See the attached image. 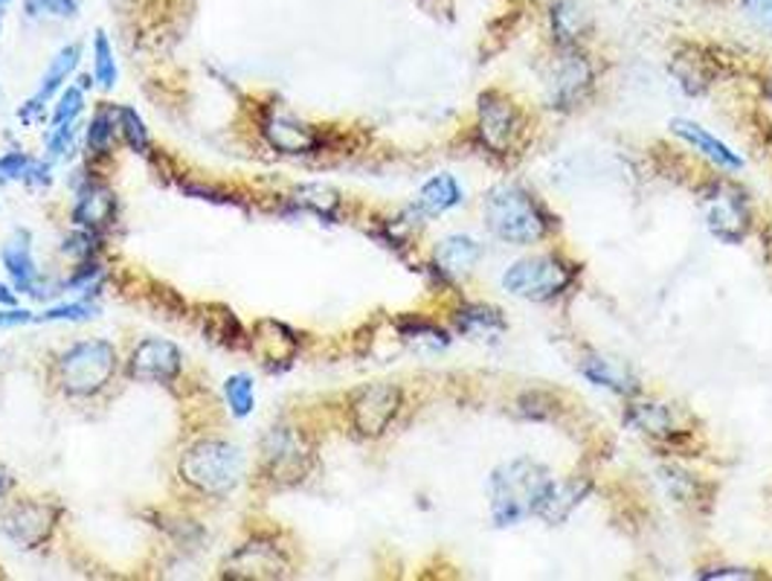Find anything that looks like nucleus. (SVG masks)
Segmentation results:
<instances>
[{
	"mask_svg": "<svg viewBox=\"0 0 772 581\" xmlns=\"http://www.w3.org/2000/svg\"><path fill=\"white\" fill-rule=\"evenodd\" d=\"M552 486V477L540 463L515 459L499 465L488 479V497H491V518L497 527H515L524 518L535 515Z\"/></svg>",
	"mask_w": 772,
	"mask_h": 581,
	"instance_id": "obj_1",
	"label": "nucleus"
},
{
	"mask_svg": "<svg viewBox=\"0 0 772 581\" xmlns=\"http://www.w3.org/2000/svg\"><path fill=\"white\" fill-rule=\"evenodd\" d=\"M180 477L201 495L226 497L244 477V454L224 440H203L180 456Z\"/></svg>",
	"mask_w": 772,
	"mask_h": 581,
	"instance_id": "obj_2",
	"label": "nucleus"
},
{
	"mask_svg": "<svg viewBox=\"0 0 772 581\" xmlns=\"http://www.w3.org/2000/svg\"><path fill=\"white\" fill-rule=\"evenodd\" d=\"M485 224L508 244H535L547 236V215L520 187H497L488 192Z\"/></svg>",
	"mask_w": 772,
	"mask_h": 581,
	"instance_id": "obj_3",
	"label": "nucleus"
},
{
	"mask_svg": "<svg viewBox=\"0 0 772 581\" xmlns=\"http://www.w3.org/2000/svg\"><path fill=\"white\" fill-rule=\"evenodd\" d=\"M117 372V349L108 340H82L59 361V376L67 395H96Z\"/></svg>",
	"mask_w": 772,
	"mask_h": 581,
	"instance_id": "obj_4",
	"label": "nucleus"
},
{
	"mask_svg": "<svg viewBox=\"0 0 772 581\" xmlns=\"http://www.w3.org/2000/svg\"><path fill=\"white\" fill-rule=\"evenodd\" d=\"M575 267L563 262L561 256H531L520 260L503 274V288L515 297L531 299V303H547L567 290L572 283Z\"/></svg>",
	"mask_w": 772,
	"mask_h": 581,
	"instance_id": "obj_5",
	"label": "nucleus"
},
{
	"mask_svg": "<svg viewBox=\"0 0 772 581\" xmlns=\"http://www.w3.org/2000/svg\"><path fill=\"white\" fill-rule=\"evenodd\" d=\"M262 463H265V474L274 483L294 486V483L305 479V474L311 468L314 451L297 427L276 424L262 442Z\"/></svg>",
	"mask_w": 772,
	"mask_h": 581,
	"instance_id": "obj_6",
	"label": "nucleus"
},
{
	"mask_svg": "<svg viewBox=\"0 0 772 581\" xmlns=\"http://www.w3.org/2000/svg\"><path fill=\"white\" fill-rule=\"evenodd\" d=\"M59 515H62V511L55 509L53 503L24 500L15 503L12 509H7V515L0 520V529H3V535H7L12 543H18V547L35 550V547H41V543L53 535L55 524H59Z\"/></svg>",
	"mask_w": 772,
	"mask_h": 581,
	"instance_id": "obj_7",
	"label": "nucleus"
},
{
	"mask_svg": "<svg viewBox=\"0 0 772 581\" xmlns=\"http://www.w3.org/2000/svg\"><path fill=\"white\" fill-rule=\"evenodd\" d=\"M401 408V390L395 384H372L351 401V422L360 436H381Z\"/></svg>",
	"mask_w": 772,
	"mask_h": 581,
	"instance_id": "obj_8",
	"label": "nucleus"
},
{
	"mask_svg": "<svg viewBox=\"0 0 772 581\" xmlns=\"http://www.w3.org/2000/svg\"><path fill=\"white\" fill-rule=\"evenodd\" d=\"M288 570V558L276 547L274 541H256L244 543L233 556L226 558L224 575L226 579H285Z\"/></svg>",
	"mask_w": 772,
	"mask_h": 581,
	"instance_id": "obj_9",
	"label": "nucleus"
},
{
	"mask_svg": "<svg viewBox=\"0 0 772 581\" xmlns=\"http://www.w3.org/2000/svg\"><path fill=\"white\" fill-rule=\"evenodd\" d=\"M134 378H142V381H175L183 370V352L172 340L163 338H146L137 349L131 352V363H128Z\"/></svg>",
	"mask_w": 772,
	"mask_h": 581,
	"instance_id": "obj_10",
	"label": "nucleus"
},
{
	"mask_svg": "<svg viewBox=\"0 0 772 581\" xmlns=\"http://www.w3.org/2000/svg\"><path fill=\"white\" fill-rule=\"evenodd\" d=\"M709 230L720 242L738 244L749 233V207L743 192L718 187L709 196Z\"/></svg>",
	"mask_w": 772,
	"mask_h": 581,
	"instance_id": "obj_11",
	"label": "nucleus"
},
{
	"mask_svg": "<svg viewBox=\"0 0 772 581\" xmlns=\"http://www.w3.org/2000/svg\"><path fill=\"white\" fill-rule=\"evenodd\" d=\"M517 131H520V119H517L511 103L499 94H485L479 99V140L491 151L503 155L515 146Z\"/></svg>",
	"mask_w": 772,
	"mask_h": 581,
	"instance_id": "obj_12",
	"label": "nucleus"
},
{
	"mask_svg": "<svg viewBox=\"0 0 772 581\" xmlns=\"http://www.w3.org/2000/svg\"><path fill=\"white\" fill-rule=\"evenodd\" d=\"M0 262L7 267V274L9 279H12V285H15V290L41 299V274L39 265H35V256H32L30 230H15V233L7 239V244L0 247Z\"/></svg>",
	"mask_w": 772,
	"mask_h": 581,
	"instance_id": "obj_13",
	"label": "nucleus"
},
{
	"mask_svg": "<svg viewBox=\"0 0 772 581\" xmlns=\"http://www.w3.org/2000/svg\"><path fill=\"white\" fill-rule=\"evenodd\" d=\"M78 62H82V44H67V47L59 50L53 62H50L47 73L41 76V85L39 91H35V96H32L27 105H21L18 117L24 119V123H35V119H39V110L44 108V105L53 99V94H59L64 87V82L76 73Z\"/></svg>",
	"mask_w": 772,
	"mask_h": 581,
	"instance_id": "obj_14",
	"label": "nucleus"
},
{
	"mask_svg": "<svg viewBox=\"0 0 772 581\" xmlns=\"http://www.w3.org/2000/svg\"><path fill=\"white\" fill-rule=\"evenodd\" d=\"M262 134L282 155H308V151L320 146V137H317V131L311 126H305V123H299L294 117H282V114L267 117L262 123Z\"/></svg>",
	"mask_w": 772,
	"mask_h": 581,
	"instance_id": "obj_15",
	"label": "nucleus"
},
{
	"mask_svg": "<svg viewBox=\"0 0 772 581\" xmlns=\"http://www.w3.org/2000/svg\"><path fill=\"white\" fill-rule=\"evenodd\" d=\"M114 215H117V201L105 187H85L78 192L76 207H73V224L76 228L102 233V230L114 224Z\"/></svg>",
	"mask_w": 772,
	"mask_h": 581,
	"instance_id": "obj_16",
	"label": "nucleus"
},
{
	"mask_svg": "<svg viewBox=\"0 0 772 581\" xmlns=\"http://www.w3.org/2000/svg\"><path fill=\"white\" fill-rule=\"evenodd\" d=\"M590 87V64L584 55L567 53L552 73V103L558 108L575 103Z\"/></svg>",
	"mask_w": 772,
	"mask_h": 581,
	"instance_id": "obj_17",
	"label": "nucleus"
},
{
	"mask_svg": "<svg viewBox=\"0 0 772 581\" xmlns=\"http://www.w3.org/2000/svg\"><path fill=\"white\" fill-rule=\"evenodd\" d=\"M586 492H590L586 479H563V483L552 479V486L547 488V495H543L535 515H540L549 524H561V520L570 518V511L575 509L578 503L584 500Z\"/></svg>",
	"mask_w": 772,
	"mask_h": 581,
	"instance_id": "obj_18",
	"label": "nucleus"
},
{
	"mask_svg": "<svg viewBox=\"0 0 772 581\" xmlns=\"http://www.w3.org/2000/svg\"><path fill=\"white\" fill-rule=\"evenodd\" d=\"M671 131L677 134V137H683L686 142H691L695 149H700L702 155L709 160H715L718 166H723V169H741L743 160L734 155L726 142H720L718 137H711L706 128H700L697 123H688V119H674L671 123Z\"/></svg>",
	"mask_w": 772,
	"mask_h": 581,
	"instance_id": "obj_19",
	"label": "nucleus"
},
{
	"mask_svg": "<svg viewBox=\"0 0 772 581\" xmlns=\"http://www.w3.org/2000/svg\"><path fill=\"white\" fill-rule=\"evenodd\" d=\"M459 201L462 189L459 183H456V178H453V175H436V178H430V181L424 183L419 198H415V212L433 219V215H442V212L453 210Z\"/></svg>",
	"mask_w": 772,
	"mask_h": 581,
	"instance_id": "obj_20",
	"label": "nucleus"
},
{
	"mask_svg": "<svg viewBox=\"0 0 772 581\" xmlns=\"http://www.w3.org/2000/svg\"><path fill=\"white\" fill-rule=\"evenodd\" d=\"M483 247L470 236H447L445 242H438L436 247V265L438 271H445L447 276L468 274L470 267L479 262Z\"/></svg>",
	"mask_w": 772,
	"mask_h": 581,
	"instance_id": "obj_21",
	"label": "nucleus"
},
{
	"mask_svg": "<svg viewBox=\"0 0 772 581\" xmlns=\"http://www.w3.org/2000/svg\"><path fill=\"white\" fill-rule=\"evenodd\" d=\"M552 32L563 47H572L586 32L584 9L578 7L575 0H558L552 7Z\"/></svg>",
	"mask_w": 772,
	"mask_h": 581,
	"instance_id": "obj_22",
	"label": "nucleus"
},
{
	"mask_svg": "<svg viewBox=\"0 0 772 581\" xmlns=\"http://www.w3.org/2000/svg\"><path fill=\"white\" fill-rule=\"evenodd\" d=\"M459 329L465 331V335H470V338L494 340L506 331V323H503L499 311H494V308L470 306L459 311Z\"/></svg>",
	"mask_w": 772,
	"mask_h": 581,
	"instance_id": "obj_23",
	"label": "nucleus"
},
{
	"mask_svg": "<svg viewBox=\"0 0 772 581\" xmlns=\"http://www.w3.org/2000/svg\"><path fill=\"white\" fill-rule=\"evenodd\" d=\"M593 384L604 387V390H613V393H631L633 390V378L618 367V363L607 361V358H586L584 367H581Z\"/></svg>",
	"mask_w": 772,
	"mask_h": 581,
	"instance_id": "obj_24",
	"label": "nucleus"
},
{
	"mask_svg": "<svg viewBox=\"0 0 772 581\" xmlns=\"http://www.w3.org/2000/svg\"><path fill=\"white\" fill-rule=\"evenodd\" d=\"M294 204L317 212L322 219H335L337 207H340V192L335 187H328V183H305V187L297 189Z\"/></svg>",
	"mask_w": 772,
	"mask_h": 581,
	"instance_id": "obj_25",
	"label": "nucleus"
},
{
	"mask_svg": "<svg viewBox=\"0 0 772 581\" xmlns=\"http://www.w3.org/2000/svg\"><path fill=\"white\" fill-rule=\"evenodd\" d=\"M224 399L235 419H247L250 413H253V408H256V387H253V378L244 376V372L226 378Z\"/></svg>",
	"mask_w": 772,
	"mask_h": 581,
	"instance_id": "obj_26",
	"label": "nucleus"
},
{
	"mask_svg": "<svg viewBox=\"0 0 772 581\" xmlns=\"http://www.w3.org/2000/svg\"><path fill=\"white\" fill-rule=\"evenodd\" d=\"M94 80L99 82L102 91H114L119 80V67H117V55H114V47L105 32H96L94 39Z\"/></svg>",
	"mask_w": 772,
	"mask_h": 581,
	"instance_id": "obj_27",
	"label": "nucleus"
},
{
	"mask_svg": "<svg viewBox=\"0 0 772 581\" xmlns=\"http://www.w3.org/2000/svg\"><path fill=\"white\" fill-rule=\"evenodd\" d=\"M114 131L117 128V108H99L87 126V149H94L96 155H105L110 149V140H114Z\"/></svg>",
	"mask_w": 772,
	"mask_h": 581,
	"instance_id": "obj_28",
	"label": "nucleus"
},
{
	"mask_svg": "<svg viewBox=\"0 0 772 581\" xmlns=\"http://www.w3.org/2000/svg\"><path fill=\"white\" fill-rule=\"evenodd\" d=\"M117 128L119 134H123V140L131 146V151H140V155L149 151V128H146V123H142V117L137 110L125 108V105L117 108Z\"/></svg>",
	"mask_w": 772,
	"mask_h": 581,
	"instance_id": "obj_29",
	"label": "nucleus"
},
{
	"mask_svg": "<svg viewBox=\"0 0 772 581\" xmlns=\"http://www.w3.org/2000/svg\"><path fill=\"white\" fill-rule=\"evenodd\" d=\"M631 422L639 427V431L645 433H659V436H665V433L671 431V416H668V410L665 408H656V404H636V408L631 410Z\"/></svg>",
	"mask_w": 772,
	"mask_h": 581,
	"instance_id": "obj_30",
	"label": "nucleus"
},
{
	"mask_svg": "<svg viewBox=\"0 0 772 581\" xmlns=\"http://www.w3.org/2000/svg\"><path fill=\"white\" fill-rule=\"evenodd\" d=\"M99 308L94 303H64V306L47 308L44 315L35 317V323H85L94 320Z\"/></svg>",
	"mask_w": 772,
	"mask_h": 581,
	"instance_id": "obj_31",
	"label": "nucleus"
},
{
	"mask_svg": "<svg viewBox=\"0 0 772 581\" xmlns=\"http://www.w3.org/2000/svg\"><path fill=\"white\" fill-rule=\"evenodd\" d=\"M24 12L30 18L67 21V18L78 15V0H24Z\"/></svg>",
	"mask_w": 772,
	"mask_h": 581,
	"instance_id": "obj_32",
	"label": "nucleus"
},
{
	"mask_svg": "<svg viewBox=\"0 0 772 581\" xmlns=\"http://www.w3.org/2000/svg\"><path fill=\"white\" fill-rule=\"evenodd\" d=\"M399 329L406 340L427 346V349H445L447 340H451L445 331L436 329V326H430V323H422V320H404V323H399Z\"/></svg>",
	"mask_w": 772,
	"mask_h": 581,
	"instance_id": "obj_33",
	"label": "nucleus"
},
{
	"mask_svg": "<svg viewBox=\"0 0 772 581\" xmlns=\"http://www.w3.org/2000/svg\"><path fill=\"white\" fill-rule=\"evenodd\" d=\"M85 110V91L78 85H67L59 96V105L53 110V126H64V123H76V117Z\"/></svg>",
	"mask_w": 772,
	"mask_h": 581,
	"instance_id": "obj_34",
	"label": "nucleus"
},
{
	"mask_svg": "<svg viewBox=\"0 0 772 581\" xmlns=\"http://www.w3.org/2000/svg\"><path fill=\"white\" fill-rule=\"evenodd\" d=\"M741 15L749 27L772 35V0H741Z\"/></svg>",
	"mask_w": 772,
	"mask_h": 581,
	"instance_id": "obj_35",
	"label": "nucleus"
},
{
	"mask_svg": "<svg viewBox=\"0 0 772 581\" xmlns=\"http://www.w3.org/2000/svg\"><path fill=\"white\" fill-rule=\"evenodd\" d=\"M32 158L27 151H7L0 158V183L12 181H27V172H30Z\"/></svg>",
	"mask_w": 772,
	"mask_h": 581,
	"instance_id": "obj_36",
	"label": "nucleus"
},
{
	"mask_svg": "<svg viewBox=\"0 0 772 581\" xmlns=\"http://www.w3.org/2000/svg\"><path fill=\"white\" fill-rule=\"evenodd\" d=\"M73 140H76V123L55 126L53 134L47 137V151L53 158H67L73 151Z\"/></svg>",
	"mask_w": 772,
	"mask_h": 581,
	"instance_id": "obj_37",
	"label": "nucleus"
},
{
	"mask_svg": "<svg viewBox=\"0 0 772 581\" xmlns=\"http://www.w3.org/2000/svg\"><path fill=\"white\" fill-rule=\"evenodd\" d=\"M27 323H35V315L27 308H0V329H15V326H27Z\"/></svg>",
	"mask_w": 772,
	"mask_h": 581,
	"instance_id": "obj_38",
	"label": "nucleus"
},
{
	"mask_svg": "<svg viewBox=\"0 0 772 581\" xmlns=\"http://www.w3.org/2000/svg\"><path fill=\"white\" fill-rule=\"evenodd\" d=\"M96 276H99V265H96V262H91V265H82V271L73 276L71 283H64V288H85L87 283H94Z\"/></svg>",
	"mask_w": 772,
	"mask_h": 581,
	"instance_id": "obj_39",
	"label": "nucleus"
},
{
	"mask_svg": "<svg viewBox=\"0 0 772 581\" xmlns=\"http://www.w3.org/2000/svg\"><path fill=\"white\" fill-rule=\"evenodd\" d=\"M700 579H755V573H752V570H734V567H729V570H718V573H700Z\"/></svg>",
	"mask_w": 772,
	"mask_h": 581,
	"instance_id": "obj_40",
	"label": "nucleus"
},
{
	"mask_svg": "<svg viewBox=\"0 0 772 581\" xmlns=\"http://www.w3.org/2000/svg\"><path fill=\"white\" fill-rule=\"evenodd\" d=\"M12 483H15V479H12V474H9L7 468H0V500H3V497L9 495V488H12Z\"/></svg>",
	"mask_w": 772,
	"mask_h": 581,
	"instance_id": "obj_41",
	"label": "nucleus"
},
{
	"mask_svg": "<svg viewBox=\"0 0 772 581\" xmlns=\"http://www.w3.org/2000/svg\"><path fill=\"white\" fill-rule=\"evenodd\" d=\"M0 303H3V306H15V294H12L7 285H0Z\"/></svg>",
	"mask_w": 772,
	"mask_h": 581,
	"instance_id": "obj_42",
	"label": "nucleus"
},
{
	"mask_svg": "<svg viewBox=\"0 0 772 581\" xmlns=\"http://www.w3.org/2000/svg\"><path fill=\"white\" fill-rule=\"evenodd\" d=\"M7 3H9V0H0V9H3V7H7Z\"/></svg>",
	"mask_w": 772,
	"mask_h": 581,
	"instance_id": "obj_43",
	"label": "nucleus"
}]
</instances>
